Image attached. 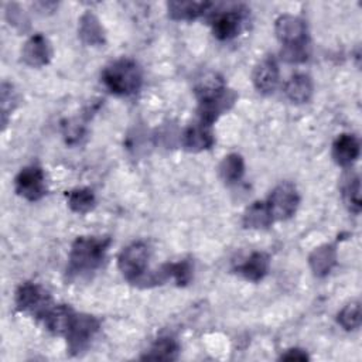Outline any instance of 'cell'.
Wrapping results in <instances>:
<instances>
[{
    "instance_id": "5bb4252c",
    "label": "cell",
    "mask_w": 362,
    "mask_h": 362,
    "mask_svg": "<svg viewBox=\"0 0 362 362\" xmlns=\"http://www.w3.org/2000/svg\"><path fill=\"white\" fill-rule=\"evenodd\" d=\"M75 314L76 313L69 305L58 304V305H51L48 311L44 314L42 320L49 332L65 337Z\"/></svg>"
},
{
    "instance_id": "52a82bcc",
    "label": "cell",
    "mask_w": 362,
    "mask_h": 362,
    "mask_svg": "<svg viewBox=\"0 0 362 362\" xmlns=\"http://www.w3.org/2000/svg\"><path fill=\"white\" fill-rule=\"evenodd\" d=\"M16 305L20 311L42 318L51 307V298L41 286L25 281L20 284L16 291Z\"/></svg>"
},
{
    "instance_id": "ffe728a7",
    "label": "cell",
    "mask_w": 362,
    "mask_h": 362,
    "mask_svg": "<svg viewBox=\"0 0 362 362\" xmlns=\"http://www.w3.org/2000/svg\"><path fill=\"white\" fill-rule=\"evenodd\" d=\"M313 92V81L305 74H294L284 83V93L294 103H307L311 99Z\"/></svg>"
},
{
    "instance_id": "603a6c76",
    "label": "cell",
    "mask_w": 362,
    "mask_h": 362,
    "mask_svg": "<svg viewBox=\"0 0 362 362\" xmlns=\"http://www.w3.org/2000/svg\"><path fill=\"white\" fill-rule=\"evenodd\" d=\"M341 194L345 205L354 214H359L361 204V181L356 174H346L341 182Z\"/></svg>"
},
{
    "instance_id": "6da1fadb",
    "label": "cell",
    "mask_w": 362,
    "mask_h": 362,
    "mask_svg": "<svg viewBox=\"0 0 362 362\" xmlns=\"http://www.w3.org/2000/svg\"><path fill=\"white\" fill-rule=\"evenodd\" d=\"M110 242L106 236H78L68 255V274L83 277L96 272L105 262Z\"/></svg>"
},
{
    "instance_id": "9a60e30c",
    "label": "cell",
    "mask_w": 362,
    "mask_h": 362,
    "mask_svg": "<svg viewBox=\"0 0 362 362\" xmlns=\"http://www.w3.org/2000/svg\"><path fill=\"white\" fill-rule=\"evenodd\" d=\"M308 264L314 276L325 277L337 264V249L331 243L315 247L308 256Z\"/></svg>"
},
{
    "instance_id": "5b68a950",
    "label": "cell",
    "mask_w": 362,
    "mask_h": 362,
    "mask_svg": "<svg viewBox=\"0 0 362 362\" xmlns=\"http://www.w3.org/2000/svg\"><path fill=\"white\" fill-rule=\"evenodd\" d=\"M266 202L274 221H286L296 214L300 195L291 182H280L273 188Z\"/></svg>"
},
{
    "instance_id": "44dd1931",
    "label": "cell",
    "mask_w": 362,
    "mask_h": 362,
    "mask_svg": "<svg viewBox=\"0 0 362 362\" xmlns=\"http://www.w3.org/2000/svg\"><path fill=\"white\" fill-rule=\"evenodd\" d=\"M243 226L249 229H267L274 222L266 201H255L246 208L242 218Z\"/></svg>"
},
{
    "instance_id": "484cf974",
    "label": "cell",
    "mask_w": 362,
    "mask_h": 362,
    "mask_svg": "<svg viewBox=\"0 0 362 362\" xmlns=\"http://www.w3.org/2000/svg\"><path fill=\"white\" fill-rule=\"evenodd\" d=\"M338 324L346 329L354 331L361 325V304L359 301H351L342 307V310L337 315Z\"/></svg>"
},
{
    "instance_id": "8fae6325",
    "label": "cell",
    "mask_w": 362,
    "mask_h": 362,
    "mask_svg": "<svg viewBox=\"0 0 362 362\" xmlns=\"http://www.w3.org/2000/svg\"><path fill=\"white\" fill-rule=\"evenodd\" d=\"M280 79L279 64L273 57L262 59L253 69V85L255 88L264 95H270L276 90Z\"/></svg>"
},
{
    "instance_id": "f1b7e54d",
    "label": "cell",
    "mask_w": 362,
    "mask_h": 362,
    "mask_svg": "<svg viewBox=\"0 0 362 362\" xmlns=\"http://www.w3.org/2000/svg\"><path fill=\"white\" fill-rule=\"evenodd\" d=\"M7 18L10 21V24H21V21H25L24 20V14L21 11V8L17 6V4H8L7 6Z\"/></svg>"
},
{
    "instance_id": "9c48e42d",
    "label": "cell",
    "mask_w": 362,
    "mask_h": 362,
    "mask_svg": "<svg viewBox=\"0 0 362 362\" xmlns=\"http://www.w3.org/2000/svg\"><path fill=\"white\" fill-rule=\"evenodd\" d=\"M274 31L283 47L308 44L307 24L303 18L293 14H283L274 23Z\"/></svg>"
},
{
    "instance_id": "ac0fdd59",
    "label": "cell",
    "mask_w": 362,
    "mask_h": 362,
    "mask_svg": "<svg viewBox=\"0 0 362 362\" xmlns=\"http://www.w3.org/2000/svg\"><path fill=\"white\" fill-rule=\"evenodd\" d=\"M78 35L86 45L98 47L105 44V30L99 21V18L90 13L86 11L79 18L78 25Z\"/></svg>"
},
{
    "instance_id": "83f0119b",
    "label": "cell",
    "mask_w": 362,
    "mask_h": 362,
    "mask_svg": "<svg viewBox=\"0 0 362 362\" xmlns=\"http://www.w3.org/2000/svg\"><path fill=\"white\" fill-rule=\"evenodd\" d=\"M280 359L283 361H307L308 359V355L304 349H300V348H291V349H287L281 356Z\"/></svg>"
},
{
    "instance_id": "7c38bea8",
    "label": "cell",
    "mask_w": 362,
    "mask_h": 362,
    "mask_svg": "<svg viewBox=\"0 0 362 362\" xmlns=\"http://www.w3.org/2000/svg\"><path fill=\"white\" fill-rule=\"evenodd\" d=\"M181 143L182 147L191 153H199L211 148L215 143L212 126L204 124L199 120L194 124H189L181 136Z\"/></svg>"
},
{
    "instance_id": "277c9868",
    "label": "cell",
    "mask_w": 362,
    "mask_h": 362,
    "mask_svg": "<svg viewBox=\"0 0 362 362\" xmlns=\"http://www.w3.org/2000/svg\"><path fill=\"white\" fill-rule=\"evenodd\" d=\"M150 259V247L146 242L137 240L127 245L117 257V267L130 283H140L146 276Z\"/></svg>"
},
{
    "instance_id": "4fadbf2b",
    "label": "cell",
    "mask_w": 362,
    "mask_h": 362,
    "mask_svg": "<svg viewBox=\"0 0 362 362\" xmlns=\"http://www.w3.org/2000/svg\"><path fill=\"white\" fill-rule=\"evenodd\" d=\"M361 146L354 134L342 133L332 144V158L341 167H351L359 157Z\"/></svg>"
},
{
    "instance_id": "2e32d148",
    "label": "cell",
    "mask_w": 362,
    "mask_h": 362,
    "mask_svg": "<svg viewBox=\"0 0 362 362\" xmlns=\"http://www.w3.org/2000/svg\"><path fill=\"white\" fill-rule=\"evenodd\" d=\"M270 267V257L264 252H253L243 263L236 267V273H239L243 279L249 281H260L264 279Z\"/></svg>"
},
{
    "instance_id": "7a4b0ae2",
    "label": "cell",
    "mask_w": 362,
    "mask_h": 362,
    "mask_svg": "<svg viewBox=\"0 0 362 362\" xmlns=\"http://www.w3.org/2000/svg\"><path fill=\"white\" fill-rule=\"evenodd\" d=\"M199 122L212 126L221 115L228 112L236 102V93L226 88L215 75L205 78L197 86Z\"/></svg>"
},
{
    "instance_id": "ba28073f",
    "label": "cell",
    "mask_w": 362,
    "mask_h": 362,
    "mask_svg": "<svg viewBox=\"0 0 362 362\" xmlns=\"http://www.w3.org/2000/svg\"><path fill=\"white\" fill-rule=\"evenodd\" d=\"M16 192L27 201H38L47 194L45 174L38 165H27L14 178Z\"/></svg>"
},
{
    "instance_id": "8992f818",
    "label": "cell",
    "mask_w": 362,
    "mask_h": 362,
    "mask_svg": "<svg viewBox=\"0 0 362 362\" xmlns=\"http://www.w3.org/2000/svg\"><path fill=\"white\" fill-rule=\"evenodd\" d=\"M99 329V321L89 314H75L66 334L68 348L72 354H79L88 348L92 338Z\"/></svg>"
},
{
    "instance_id": "e0dca14e",
    "label": "cell",
    "mask_w": 362,
    "mask_h": 362,
    "mask_svg": "<svg viewBox=\"0 0 362 362\" xmlns=\"http://www.w3.org/2000/svg\"><path fill=\"white\" fill-rule=\"evenodd\" d=\"M242 25V17L238 11L229 10L225 13H221L215 17L212 21V34L215 38L221 41H228L235 38Z\"/></svg>"
},
{
    "instance_id": "30bf717a",
    "label": "cell",
    "mask_w": 362,
    "mask_h": 362,
    "mask_svg": "<svg viewBox=\"0 0 362 362\" xmlns=\"http://www.w3.org/2000/svg\"><path fill=\"white\" fill-rule=\"evenodd\" d=\"M21 55H23V61L27 65L38 68V66H44L49 62V59L52 57V48H51V44L47 40V37L37 33V34L31 35L24 42Z\"/></svg>"
},
{
    "instance_id": "d6986e66",
    "label": "cell",
    "mask_w": 362,
    "mask_h": 362,
    "mask_svg": "<svg viewBox=\"0 0 362 362\" xmlns=\"http://www.w3.org/2000/svg\"><path fill=\"white\" fill-rule=\"evenodd\" d=\"M211 6L209 1H168L167 11L173 20L189 21L205 14Z\"/></svg>"
},
{
    "instance_id": "d4e9b609",
    "label": "cell",
    "mask_w": 362,
    "mask_h": 362,
    "mask_svg": "<svg viewBox=\"0 0 362 362\" xmlns=\"http://www.w3.org/2000/svg\"><path fill=\"white\" fill-rule=\"evenodd\" d=\"M66 202L71 211L86 214L95 208L96 198L90 188H75L66 194Z\"/></svg>"
},
{
    "instance_id": "4316f807",
    "label": "cell",
    "mask_w": 362,
    "mask_h": 362,
    "mask_svg": "<svg viewBox=\"0 0 362 362\" xmlns=\"http://www.w3.org/2000/svg\"><path fill=\"white\" fill-rule=\"evenodd\" d=\"M16 93L13 90V86L8 83L1 85V117H3V126L7 123V116L13 112L16 107Z\"/></svg>"
},
{
    "instance_id": "cb8c5ba5",
    "label": "cell",
    "mask_w": 362,
    "mask_h": 362,
    "mask_svg": "<svg viewBox=\"0 0 362 362\" xmlns=\"http://www.w3.org/2000/svg\"><path fill=\"white\" fill-rule=\"evenodd\" d=\"M219 177L226 184H233L239 181L245 173V161L243 157L238 153H230L225 156L218 167Z\"/></svg>"
},
{
    "instance_id": "7402d4cb",
    "label": "cell",
    "mask_w": 362,
    "mask_h": 362,
    "mask_svg": "<svg viewBox=\"0 0 362 362\" xmlns=\"http://www.w3.org/2000/svg\"><path fill=\"white\" fill-rule=\"evenodd\" d=\"M180 354V345L174 338L163 337L158 338L150 349L141 356V359H150V361H174L178 358Z\"/></svg>"
},
{
    "instance_id": "3957f363",
    "label": "cell",
    "mask_w": 362,
    "mask_h": 362,
    "mask_svg": "<svg viewBox=\"0 0 362 362\" xmlns=\"http://www.w3.org/2000/svg\"><path fill=\"white\" fill-rule=\"evenodd\" d=\"M102 82L112 93L130 96L141 88L143 75L140 66L133 59L120 58L105 66Z\"/></svg>"
}]
</instances>
